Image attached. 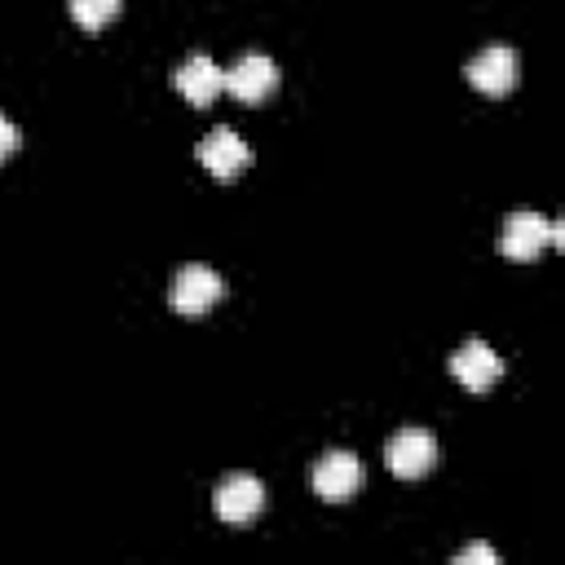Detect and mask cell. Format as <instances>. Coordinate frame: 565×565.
I'll return each instance as SVG.
<instances>
[{
	"mask_svg": "<svg viewBox=\"0 0 565 565\" xmlns=\"http://www.w3.org/2000/svg\"><path fill=\"white\" fill-rule=\"evenodd\" d=\"M221 296H225V282H221V274L207 269V265H181V269L172 274V287H168V305H172L181 318L207 313Z\"/></svg>",
	"mask_w": 565,
	"mask_h": 565,
	"instance_id": "obj_1",
	"label": "cell"
},
{
	"mask_svg": "<svg viewBox=\"0 0 565 565\" xmlns=\"http://www.w3.org/2000/svg\"><path fill=\"white\" fill-rule=\"evenodd\" d=\"M274 88H278V66H274V57H265V53H243V57L225 71V93H230L234 102H243V106L265 102Z\"/></svg>",
	"mask_w": 565,
	"mask_h": 565,
	"instance_id": "obj_2",
	"label": "cell"
},
{
	"mask_svg": "<svg viewBox=\"0 0 565 565\" xmlns=\"http://www.w3.org/2000/svg\"><path fill=\"white\" fill-rule=\"evenodd\" d=\"M358 490H362V463H358V455L331 450V455L318 459V468H313V494L322 503H349Z\"/></svg>",
	"mask_w": 565,
	"mask_h": 565,
	"instance_id": "obj_3",
	"label": "cell"
},
{
	"mask_svg": "<svg viewBox=\"0 0 565 565\" xmlns=\"http://www.w3.org/2000/svg\"><path fill=\"white\" fill-rule=\"evenodd\" d=\"M516 71H521L516 53H512L508 44H490V49H481V53L468 62V84H472L477 93H486V97H503V93L516 88Z\"/></svg>",
	"mask_w": 565,
	"mask_h": 565,
	"instance_id": "obj_4",
	"label": "cell"
},
{
	"mask_svg": "<svg viewBox=\"0 0 565 565\" xmlns=\"http://www.w3.org/2000/svg\"><path fill=\"white\" fill-rule=\"evenodd\" d=\"M547 247H552V221H543V216L530 212V207H521V212L508 216L503 238H499V252H503L508 260H534V256H543Z\"/></svg>",
	"mask_w": 565,
	"mask_h": 565,
	"instance_id": "obj_5",
	"label": "cell"
},
{
	"mask_svg": "<svg viewBox=\"0 0 565 565\" xmlns=\"http://www.w3.org/2000/svg\"><path fill=\"white\" fill-rule=\"evenodd\" d=\"M433 463H437V437L428 428H402V433H393V441H388V472L393 477L415 481Z\"/></svg>",
	"mask_w": 565,
	"mask_h": 565,
	"instance_id": "obj_6",
	"label": "cell"
},
{
	"mask_svg": "<svg viewBox=\"0 0 565 565\" xmlns=\"http://www.w3.org/2000/svg\"><path fill=\"white\" fill-rule=\"evenodd\" d=\"M199 163H203L216 181H234V177L252 163V146H247L234 128H212V132L199 141Z\"/></svg>",
	"mask_w": 565,
	"mask_h": 565,
	"instance_id": "obj_7",
	"label": "cell"
},
{
	"mask_svg": "<svg viewBox=\"0 0 565 565\" xmlns=\"http://www.w3.org/2000/svg\"><path fill=\"white\" fill-rule=\"evenodd\" d=\"M450 375L468 388V393H486L494 388V380L503 375V358L486 344V340H468L450 353Z\"/></svg>",
	"mask_w": 565,
	"mask_h": 565,
	"instance_id": "obj_8",
	"label": "cell"
},
{
	"mask_svg": "<svg viewBox=\"0 0 565 565\" xmlns=\"http://www.w3.org/2000/svg\"><path fill=\"white\" fill-rule=\"evenodd\" d=\"M212 508H216L221 521H230V525H247V521L265 508V486H260L256 477H247V472H234V477H225V481L216 486Z\"/></svg>",
	"mask_w": 565,
	"mask_h": 565,
	"instance_id": "obj_9",
	"label": "cell"
},
{
	"mask_svg": "<svg viewBox=\"0 0 565 565\" xmlns=\"http://www.w3.org/2000/svg\"><path fill=\"white\" fill-rule=\"evenodd\" d=\"M172 88H177L190 106H212V102L225 93V71H221L212 57L194 53L190 62H181V66L172 71Z\"/></svg>",
	"mask_w": 565,
	"mask_h": 565,
	"instance_id": "obj_10",
	"label": "cell"
},
{
	"mask_svg": "<svg viewBox=\"0 0 565 565\" xmlns=\"http://www.w3.org/2000/svg\"><path fill=\"white\" fill-rule=\"evenodd\" d=\"M115 13H119V0H71V18L84 31H102Z\"/></svg>",
	"mask_w": 565,
	"mask_h": 565,
	"instance_id": "obj_11",
	"label": "cell"
},
{
	"mask_svg": "<svg viewBox=\"0 0 565 565\" xmlns=\"http://www.w3.org/2000/svg\"><path fill=\"white\" fill-rule=\"evenodd\" d=\"M455 565H499V552L486 547V543H472V547L455 552Z\"/></svg>",
	"mask_w": 565,
	"mask_h": 565,
	"instance_id": "obj_12",
	"label": "cell"
},
{
	"mask_svg": "<svg viewBox=\"0 0 565 565\" xmlns=\"http://www.w3.org/2000/svg\"><path fill=\"white\" fill-rule=\"evenodd\" d=\"M18 141H22V137H18V128H13V124L0 115V159H9V154L18 150Z\"/></svg>",
	"mask_w": 565,
	"mask_h": 565,
	"instance_id": "obj_13",
	"label": "cell"
}]
</instances>
